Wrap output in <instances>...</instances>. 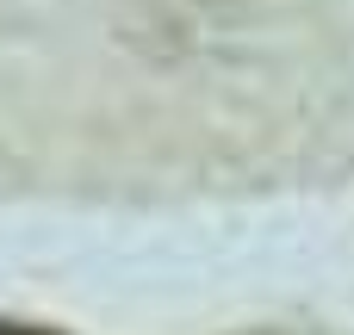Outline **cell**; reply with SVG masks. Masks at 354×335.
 Wrapping results in <instances>:
<instances>
[{"label":"cell","mask_w":354,"mask_h":335,"mask_svg":"<svg viewBox=\"0 0 354 335\" xmlns=\"http://www.w3.org/2000/svg\"><path fill=\"white\" fill-rule=\"evenodd\" d=\"M0 335H62L50 323H19V317H0Z\"/></svg>","instance_id":"6da1fadb"}]
</instances>
